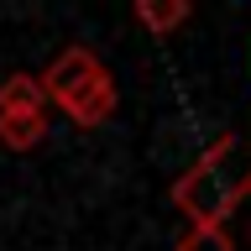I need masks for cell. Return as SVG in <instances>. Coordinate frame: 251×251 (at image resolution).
<instances>
[{
	"mask_svg": "<svg viewBox=\"0 0 251 251\" xmlns=\"http://www.w3.org/2000/svg\"><path fill=\"white\" fill-rule=\"evenodd\" d=\"M230 152H235V136H220L209 152L194 162V168L173 183V199H178V209H183L188 220H194V230L209 235L220 230L225 220H230L235 199L246 194V173L230 168Z\"/></svg>",
	"mask_w": 251,
	"mask_h": 251,
	"instance_id": "1",
	"label": "cell"
},
{
	"mask_svg": "<svg viewBox=\"0 0 251 251\" xmlns=\"http://www.w3.org/2000/svg\"><path fill=\"white\" fill-rule=\"evenodd\" d=\"M100 74H110V68L94 58L89 47H63L58 58H52L42 74H37V89H42V100H52V105L63 110L74 94H84V89H89Z\"/></svg>",
	"mask_w": 251,
	"mask_h": 251,
	"instance_id": "2",
	"label": "cell"
},
{
	"mask_svg": "<svg viewBox=\"0 0 251 251\" xmlns=\"http://www.w3.org/2000/svg\"><path fill=\"white\" fill-rule=\"evenodd\" d=\"M63 115H68L74 126H84V131L105 126L110 115H115V78H110V74H100L84 94H74V100L63 105Z\"/></svg>",
	"mask_w": 251,
	"mask_h": 251,
	"instance_id": "3",
	"label": "cell"
},
{
	"mask_svg": "<svg viewBox=\"0 0 251 251\" xmlns=\"http://www.w3.org/2000/svg\"><path fill=\"white\" fill-rule=\"evenodd\" d=\"M42 89H37V74H11L0 84V115H42Z\"/></svg>",
	"mask_w": 251,
	"mask_h": 251,
	"instance_id": "4",
	"label": "cell"
},
{
	"mask_svg": "<svg viewBox=\"0 0 251 251\" xmlns=\"http://www.w3.org/2000/svg\"><path fill=\"white\" fill-rule=\"evenodd\" d=\"M136 21L152 37H168L188 21V0H136Z\"/></svg>",
	"mask_w": 251,
	"mask_h": 251,
	"instance_id": "5",
	"label": "cell"
},
{
	"mask_svg": "<svg viewBox=\"0 0 251 251\" xmlns=\"http://www.w3.org/2000/svg\"><path fill=\"white\" fill-rule=\"evenodd\" d=\"M42 136H47V110H42V115H0V147L31 152Z\"/></svg>",
	"mask_w": 251,
	"mask_h": 251,
	"instance_id": "6",
	"label": "cell"
},
{
	"mask_svg": "<svg viewBox=\"0 0 251 251\" xmlns=\"http://www.w3.org/2000/svg\"><path fill=\"white\" fill-rule=\"evenodd\" d=\"M246 136H251V110H246Z\"/></svg>",
	"mask_w": 251,
	"mask_h": 251,
	"instance_id": "7",
	"label": "cell"
},
{
	"mask_svg": "<svg viewBox=\"0 0 251 251\" xmlns=\"http://www.w3.org/2000/svg\"><path fill=\"white\" fill-rule=\"evenodd\" d=\"M246 188H251V173H246Z\"/></svg>",
	"mask_w": 251,
	"mask_h": 251,
	"instance_id": "8",
	"label": "cell"
}]
</instances>
